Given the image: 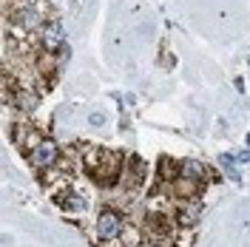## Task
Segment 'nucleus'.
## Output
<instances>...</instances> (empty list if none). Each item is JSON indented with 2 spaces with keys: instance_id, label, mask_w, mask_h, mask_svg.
<instances>
[{
  "instance_id": "obj_1",
  "label": "nucleus",
  "mask_w": 250,
  "mask_h": 247,
  "mask_svg": "<svg viewBox=\"0 0 250 247\" xmlns=\"http://www.w3.org/2000/svg\"><path fill=\"white\" fill-rule=\"evenodd\" d=\"M97 233H100V239H117L123 233V219H120V213L103 210L100 219H97Z\"/></svg>"
},
{
  "instance_id": "obj_9",
  "label": "nucleus",
  "mask_w": 250,
  "mask_h": 247,
  "mask_svg": "<svg viewBox=\"0 0 250 247\" xmlns=\"http://www.w3.org/2000/svg\"><path fill=\"white\" fill-rule=\"evenodd\" d=\"M236 162H242V165H248V162H250V151H242V154L236 156Z\"/></svg>"
},
{
  "instance_id": "obj_5",
  "label": "nucleus",
  "mask_w": 250,
  "mask_h": 247,
  "mask_svg": "<svg viewBox=\"0 0 250 247\" xmlns=\"http://www.w3.org/2000/svg\"><path fill=\"white\" fill-rule=\"evenodd\" d=\"M17 20H20L26 29H34V26L40 23V15H37L34 9H20V12H17Z\"/></svg>"
},
{
  "instance_id": "obj_8",
  "label": "nucleus",
  "mask_w": 250,
  "mask_h": 247,
  "mask_svg": "<svg viewBox=\"0 0 250 247\" xmlns=\"http://www.w3.org/2000/svg\"><path fill=\"white\" fill-rule=\"evenodd\" d=\"M88 123H91L94 128H100V125H105V117H103V114H91V117H88Z\"/></svg>"
},
{
  "instance_id": "obj_3",
  "label": "nucleus",
  "mask_w": 250,
  "mask_h": 247,
  "mask_svg": "<svg viewBox=\"0 0 250 247\" xmlns=\"http://www.w3.org/2000/svg\"><path fill=\"white\" fill-rule=\"evenodd\" d=\"M54 159H57V145H54V142H48V139H46V142H40V145L31 151V162H34V165H40V168L51 165Z\"/></svg>"
},
{
  "instance_id": "obj_2",
  "label": "nucleus",
  "mask_w": 250,
  "mask_h": 247,
  "mask_svg": "<svg viewBox=\"0 0 250 247\" xmlns=\"http://www.w3.org/2000/svg\"><path fill=\"white\" fill-rule=\"evenodd\" d=\"M62 43H65V29H62V23H46V29H43V46L46 48H60Z\"/></svg>"
},
{
  "instance_id": "obj_4",
  "label": "nucleus",
  "mask_w": 250,
  "mask_h": 247,
  "mask_svg": "<svg viewBox=\"0 0 250 247\" xmlns=\"http://www.w3.org/2000/svg\"><path fill=\"white\" fill-rule=\"evenodd\" d=\"M233 159L236 156H228V154H222L219 156V165H222V170L233 179V182H242V176H239V170H236V165H233Z\"/></svg>"
},
{
  "instance_id": "obj_6",
  "label": "nucleus",
  "mask_w": 250,
  "mask_h": 247,
  "mask_svg": "<svg viewBox=\"0 0 250 247\" xmlns=\"http://www.w3.org/2000/svg\"><path fill=\"white\" fill-rule=\"evenodd\" d=\"M182 173H185V176H193V179H202L205 168L199 165V162H185V165H182Z\"/></svg>"
},
{
  "instance_id": "obj_7",
  "label": "nucleus",
  "mask_w": 250,
  "mask_h": 247,
  "mask_svg": "<svg viewBox=\"0 0 250 247\" xmlns=\"http://www.w3.org/2000/svg\"><path fill=\"white\" fill-rule=\"evenodd\" d=\"M62 207H68V210H85V202L83 199H68Z\"/></svg>"
}]
</instances>
